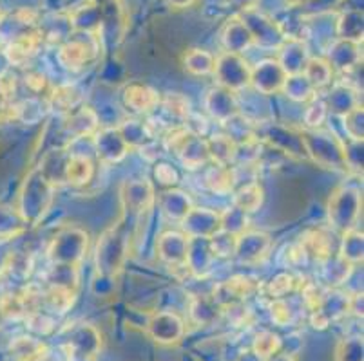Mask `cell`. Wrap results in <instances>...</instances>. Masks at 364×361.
<instances>
[{
	"label": "cell",
	"mask_w": 364,
	"mask_h": 361,
	"mask_svg": "<svg viewBox=\"0 0 364 361\" xmlns=\"http://www.w3.org/2000/svg\"><path fill=\"white\" fill-rule=\"evenodd\" d=\"M344 121V130L348 134V139L363 141V105H357L350 112L341 116Z\"/></svg>",
	"instance_id": "47"
},
{
	"label": "cell",
	"mask_w": 364,
	"mask_h": 361,
	"mask_svg": "<svg viewBox=\"0 0 364 361\" xmlns=\"http://www.w3.org/2000/svg\"><path fill=\"white\" fill-rule=\"evenodd\" d=\"M301 138H303L304 152L316 163L326 168H333V170L348 172L346 159H344V143L336 134L321 130H304L301 132Z\"/></svg>",
	"instance_id": "3"
},
{
	"label": "cell",
	"mask_w": 364,
	"mask_h": 361,
	"mask_svg": "<svg viewBox=\"0 0 364 361\" xmlns=\"http://www.w3.org/2000/svg\"><path fill=\"white\" fill-rule=\"evenodd\" d=\"M188 237L183 231L168 230L161 233L156 240V253L161 262L174 270H187Z\"/></svg>",
	"instance_id": "9"
},
{
	"label": "cell",
	"mask_w": 364,
	"mask_h": 361,
	"mask_svg": "<svg viewBox=\"0 0 364 361\" xmlns=\"http://www.w3.org/2000/svg\"><path fill=\"white\" fill-rule=\"evenodd\" d=\"M363 208V195L355 187H339L328 201V223L339 233L355 230Z\"/></svg>",
	"instance_id": "5"
},
{
	"label": "cell",
	"mask_w": 364,
	"mask_h": 361,
	"mask_svg": "<svg viewBox=\"0 0 364 361\" xmlns=\"http://www.w3.org/2000/svg\"><path fill=\"white\" fill-rule=\"evenodd\" d=\"M281 349V338L277 334L270 333V331H263L256 336L254 340V354H256L259 360H268L272 357L274 354L279 352Z\"/></svg>",
	"instance_id": "44"
},
{
	"label": "cell",
	"mask_w": 364,
	"mask_h": 361,
	"mask_svg": "<svg viewBox=\"0 0 364 361\" xmlns=\"http://www.w3.org/2000/svg\"><path fill=\"white\" fill-rule=\"evenodd\" d=\"M326 116H328V107H326V104H324L323 99L314 98L310 107L304 112V123L309 125L310 130H317V128L324 123Z\"/></svg>",
	"instance_id": "50"
},
{
	"label": "cell",
	"mask_w": 364,
	"mask_h": 361,
	"mask_svg": "<svg viewBox=\"0 0 364 361\" xmlns=\"http://www.w3.org/2000/svg\"><path fill=\"white\" fill-rule=\"evenodd\" d=\"M292 2H296V4H303V2H309V0H292Z\"/></svg>",
	"instance_id": "58"
},
{
	"label": "cell",
	"mask_w": 364,
	"mask_h": 361,
	"mask_svg": "<svg viewBox=\"0 0 364 361\" xmlns=\"http://www.w3.org/2000/svg\"><path fill=\"white\" fill-rule=\"evenodd\" d=\"M243 22L247 24V28L250 29L254 36V42L259 45H264V48H279L281 44L284 42V33L281 31L279 26L270 20L268 16L261 15V13H256V8L247 9L243 11Z\"/></svg>",
	"instance_id": "13"
},
{
	"label": "cell",
	"mask_w": 364,
	"mask_h": 361,
	"mask_svg": "<svg viewBox=\"0 0 364 361\" xmlns=\"http://www.w3.org/2000/svg\"><path fill=\"white\" fill-rule=\"evenodd\" d=\"M154 175H156L158 181L167 188H172L178 181H180V175H178L176 168H172L168 163L156 165V168H154Z\"/></svg>",
	"instance_id": "52"
},
{
	"label": "cell",
	"mask_w": 364,
	"mask_h": 361,
	"mask_svg": "<svg viewBox=\"0 0 364 361\" xmlns=\"http://www.w3.org/2000/svg\"><path fill=\"white\" fill-rule=\"evenodd\" d=\"M270 313H272V320L279 326H287V323L292 322L294 313L289 307V304L283 302V300H274L272 306H270Z\"/></svg>",
	"instance_id": "53"
},
{
	"label": "cell",
	"mask_w": 364,
	"mask_h": 361,
	"mask_svg": "<svg viewBox=\"0 0 364 361\" xmlns=\"http://www.w3.org/2000/svg\"><path fill=\"white\" fill-rule=\"evenodd\" d=\"M160 105H164L165 111L172 116V118L185 119L191 116V101H188L187 96H183L181 92H167L165 98L161 99Z\"/></svg>",
	"instance_id": "43"
},
{
	"label": "cell",
	"mask_w": 364,
	"mask_h": 361,
	"mask_svg": "<svg viewBox=\"0 0 364 361\" xmlns=\"http://www.w3.org/2000/svg\"><path fill=\"white\" fill-rule=\"evenodd\" d=\"M207 141V150L210 161L216 165H230L237 155V145L230 135L214 134Z\"/></svg>",
	"instance_id": "30"
},
{
	"label": "cell",
	"mask_w": 364,
	"mask_h": 361,
	"mask_svg": "<svg viewBox=\"0 0 364 361\" xmlns=\"http://www.w3.org/2000/svg\"><path fill=\"white\" fill-rule=\"evenodd\" d=\"M328 56V64L332 65V69H337L341 72H348L353 67H357L360 62L359 44L352 42V40L339 38V42L332 45Z\"/></svg>",
	"instance_id": "27"
},
{
	"label": "cell",
	"mask_w": 364,
	"mask_h": 361,
	"mask_svg": "<svg viewBox=\"0 0 364 361\" xmlns=\"http://www.w3.org/2000/svg\"><path fill=\"white\" fill-rule=\"evenodd\" d=\"M218 309H221V307L218 306V302L213 296H200L193 302V316L196 318L200 323H205L208 322V320L216 318Z\"/></svg>",
	"instance_id": "49"
},
{
	"label": "cell",
	"mask_w": 364,
	"mask_h": 361,
	"mask_svg": "<svg viewBox=\"0 0 364 361\" xmlns=\"http://www.w3.org/2000/svg\"><path fill=\"white\" fill-rule=\"evenodd\" d=\"M55 184L35 167L26 177L18 195V217L24 224L36 226L49 213L55 199Z\"/></svg>",
	"instance_id": "2"
},
{
	"label": "cell",
	"mask_w": 364,
	"mask_h": 361,
	"mask_svg": "<svg viewBox=\"0 0 364 361\" xmlns=\"http://www.w3.org/2000/svg\"><path fill=\"white\" fill-rule=\"evenodd\" d=\"M205 184L214 194L227 195L234 190V170L230 165H216L205 172Z\"/></svg>",
	"instance_id": "34"
},
{
	"label": "cell",
	"mask_w": 364,
	"mask_h": 361,
	"mask_svg": "<svg viewBox=\"0 0 364 361\" xmlns=\"http://www.w3.org/2000/svg\"><path fill=\"white\" fill-rule=\"evenodd\" d=\"M301 250L306 257H312L319 262H326L333 255V238L324 230H310L301 238Z\"/></svg>",
	"instance_id": "26"
},
{
	"label": "cell",
	"mask_w": 364,
	"mask_h": 361,
	"mask_svg": "<svg viewBox=\"0 0 364 361\" xmlns=\"http://www.w3.org/2000/svg\"><path fill=\"white\" fill-rule=\"evenodd\" d=\"M297 286V280L294 274L290 273H279L267 284L268 296H272L274 300H283L287 294L292 293Z\"/></svg>",
	"instance_id": "45"
},
{
	"label": "cell",
	"mask_w": 364,
	"mask_h": 361,
	"mask_svg": "<svg viewBox=\"0 0 364 361\" xmlns=\"http://www.w3.org/2000/svg\"><path fill=\"white\" fill-rule=\"evenodd\" d=\"M64 128L69 138L80 139L85 135H95V132L100 128L97 112L91 107H78L69 112L64 121Z\"/></svg>",
	"instance_id": "24"
},
{
	"label": "cell",
	"mask_w": 364,
	"mask_h": 361,
	"mask_svg": "<svg viewBox=\"0 0 364 361\" xmlns=\"http://www.w3.org/2000/svg\"><path fill=\"white\" fill-rule=\"evenodd\" d=\"M301 74L309 79V84L312 85L316 91L326 87V85L332 84L333 78V69L328 64V60L324 58H309L306 65H304L303 72Z\"/></svg>",
	"instance_id": "35"
},
{
	"label": "cell",
	"mask_w": 364,
	"mask_h": 361,
	"mask_svg": "<svg viewBox=\"0 0 364 361\" xmlns=\"http://www.w3.org/2000/svg\"><path fill=\"white\" fill-rule=\"evenodd\" d=\"M250 72H252V67L241 55L221 52L220 56H216L213 74L220 87L232 92L241 91L250 85Z\"/></svg>",
	"instance_id": "7"
},
{
	"label": "cell",
	"mask_w": 364,
	"mask_h": 361,
	"mask_svg": "<svg viewBox=\"0 0 364 361\" xmlns=\"http://www.w3.org/2000/svg\"><path fill=\"white\" fill-rule=\"evenodd\" d=\"M118 130L122 132L124 139L127 141L129 148L145 147L152 139L151 127L145 121H140V119H129V121L118 127Z\"/></svg>",
	"instance_id": "41"
},
{
	"label": "cell",
	"mask_w": 364,
	"mask_h": 361,
	"mask_svg": "<svg viewBox=\"0 0 364 361\" xmlns=\"http://www.w3.org/2000/svg\"><path fill=\"white\" fill-rule=\"evenodd\" d=\"M228 2H230L236 9H241V11L256 8V0H228Z\"/></svg>",
	"instance_id": "55"
},
{
	"label": "cell",
	"mask_w": 364,
	"mask_h": 361,
	"mask_svg": "<svg viewBox=\"0 0 364 361\" xmlns=\"http://www.w3.org/2000/svg\"><path fill=\"white\" fill-rule=\"evenodd\" d=\"M248 215L245 211L237 210L236 206H230L227 211L221 213V230L230 231V233L241 235L247 231Z\"/></svg>",
	"instance_id": "46"
},
{
	"label": "cell",
	"mask_w": 364,
	"mask_h": 361,
	"mask_svg": "<svg viewBox=\"0 0 364 361\" xmlns=\"http://www.w3.org/2000/svg\"><path fill=\"white\" fill-rule=\"evenodd\" d=\"M24 79H26V87H28L31 92H35V94L48 96L49 91H51L48 78H46V74H42V72L31 71L26 74Z\"/></svg>",
	"instance_id": "51"
},
{
	"label": "cell",
	"mask_w": 364,
	"mask_h": 361,
	"mask_svg": "<svg viewBox=\"0 0 364 361\" xmlns=\"http://www.w3.org/2000/svg\"><path fill=\"white\" fill-rule=\"evenodd\" d=\"M205 111L210 118L216 119L218 123H228L240 114V104H237L236 92L228 91L225 87H214L205 96Z\"/></svg>",
	"instance_id": "16"
},
{
	"label": "cell",
	"mask_w": 364,
	"mask_h": 361,
	"mask_svg": "<svg viewBox=\"0 0 364 361\" xmlns=\"http://www.w3.org/2000/svg\"><path fill=\"white\" fill-rule=\"evenodd\" d=\"M326 107H328L330 112L333 114L344 116L346 112H350L352 109H355L359 104V96H357V91L350 84H341L333 85V89L330 91L328 101H324Z\"/></svg>",
	"instance_id": "29"
},
{
	"label": "cell",
	"mask_w": 364,
	"mask_h": 361,
	"mask_svg": "<svg viewBox=\"0 0 364 361\" xmlns=\"http://www.w3.org/2000/svg\"><path fill=\"white\" fill-rule=\"evenodd\" d=\"M284 94L289 96L294 101H299V104H306V101H312L316 98L317 91L309 84V79L304 78L303 74H290L287 76V82L283 85Z\"/></svg>",
	"instance_id": "40"
},
{
	"label": "cell",
	"mask_w": 364,
	"mask_h": 361,
	"mask_svg": "<svg viewBox=\"0 0 364 361\" xmlns=\"http://www.w3.org/2000/svg\"><path fill=\"white\" fill-rule=\"evenodd\" d=\"M122 101L134 114L147 116L160 107L161 96L151 85L141 84V82H131L122 91Z\"/></svg>",
	"instance_id": "14"
},
{
	"label": "cell",
	"mask_w": 364,
	"mask_h": 361,
	"mask_svg": "<svg viewBox=\"0 0 364 361\" xmlns=\"http://www.w3.org/2000/svg\"><path fill=\"white\" fill-rule=\"evenodd\" d=\"M264 201V191L259 183H248L237 188L232 195V206L237 210L245 211V213H254L261 208Z\"/></svg>",
	"instance_id": "33"
},
{
	"label": "cell",
	"mask_w": 364,
	"mask_h": 361,
	"mask_svg": "<svg viewBox=\"0 0 364 361\" xmlns=\"http://www.w3.org/2000/svg\"><path fill=\"white\" fill-rule=\"evenodd\" d=\"M158 204L161 208V213L168 218V221H176L181 223L187 213L194 208L193 199L188 197L185 191L174 190V188H168L164 194H160L158 197Z\"/></svg>",
	"instance_id": "25"
},
{
	"label": "cell",
	"mask_w": 364,
	"mask_h": 361,
	"mask_svg": "<svg viewBox=\"0 0 364 361\" xmlns=\"http://www.w3.org/2000/svg\"><path fill=\"white\" fill-rule=\"evenodd\" d=\"M237 237L240 235L230 233V231L220 230L208 238L210 248H213V253L216 258H230L236 255V246H237Z\"/></svg>",
	"instance_id": "42"
},
{
	"label": "cell",
	"mask_w": 364,
	"mask_h": 361,
	"mask_svg": "<svg viewBox=\"0 0 364 361\" xmlns=\"http://www.w3.org/2000/svg\"><path fill=\"white\" fill-rule=\"evenodd\" d=\"M180 224L183 226V233L187 237L210 238L216 231L221 230V213L208 208L194 206Z\"/></svg>",
	"instance_id": "17"
},
{
	"label": "cell",
	"mask_w": 364,
	"mask_h": 361,
	"mask_svg": "<svg viewBox=\"0 0 364 361\" xmlns=\"http://www.w3.org/2000/svg\"><path fill=\"white\" fill-rule=\"evenodd\" d=\"M92 175H95V163L91 157L84 154H69L64 172L65 184L76 188L85 187L87 183H91Z\"/></svg>",
	"instance_id": "28"
},
{
	"label": "cell",
	"mask_w": 364,
	"mask_h": 361,
	"mask_svg": "<svg viewBox=\"0 0 364 361\" xmlns=\"http://www.w3.org/2000/svg\"><path fill=\"white\" fill-rule=\"evenodd\" d=\"M98 51L100 48L97 42V33H78L60 45L58 62L68 71H82L97 58Z\"/></svg>",
	"instance_id": "6"
},
{
	"label": "cell",
	"mask_w": 364,
	"mask_h": 361,
	"mask_svg": "<svg viewBox=\"0 0 364 361\" xmlns=\"http://www.w3.org/2000/svg\"><path fill=\"white\" fill-rule=\"evenodd\" d=\"M264 361H296L292 356H289V354H274L272 357H268V360Z\"/></svg>",
	"instance_id": "57"
},
{
	"label": "cell",
	"mask_w": 364,
	"mask_h": 361,
	"mask_svg": "<svg viewBox=\"0 0 364 361\" xmlns=\"http://www.w3.org/2000/svg\"><path fill=\"white\" fill-rule=\"evenodd\" d=\"M256 289L257 286L254 284L252 278L245 277V274H236V277L228 278L227 282H223L221 286H218L213 298L218 302V306L223 307L228 304L243 302Z\"/></svg>",
	"instance_id": "21"
},
{
	"label": "cell",
	"mask_w": 364,
	"mask_h": 361,
	"mask_svg": "<svg viewBox=\"0 0 364 361\" xmlns=\"http://www.w3.org/2000/svg\"><path fill=\"white\" fill-rule=\"evenodd\" d=\"M16 85H18V82H16V76L13 72L4 71L0 74V94L6 101H11L13 96L16 94Z\"/></svg>",
	"instance_id": "54"
},
{
	"label": "cell",
	"mask_w": 364,
	"mask_h": 361,
	"mask_svg": "<svg viewBox=\"0 0 364 361\" xmlns=\"http://www.w3.org/2000/svg\"><path fill=\"white\" fill-rule=\"evenodd\" d=\"M89 248V235L82 228L65 226L53 237L48 248V258L51 264L80 267Z\"/></svg>",
	"instance_id": "4"
},
{
	"label": "cell",
	"mask_w": 364,
	"mask_h": 361,
	"mask_svg": "<svg viewBox=\"0 0 364 361\" xmlns=\"http://www.w3.org/2000/svg\"><path fill=\"white\" fill-rule=\"evenodd\" d=\"M221 44H223L225 52H236V55H243L245 51L252 48L254 36L247 24L243 22L241 16H234L225 24L223 31H221Z\"/></svg>",
	"instance_id": "20"
},
{
	"label": "cell",
	"mask_w": 364,
	"mask_h": 361,
	"mask_svg": "<svg viewBox=\"0 0 364 361\" xmlns=\"http://www.w3.org/2000/svg\"><path fill=\"white\" fill-rule=\"evenodd\" d=\"M183 361H198V360H194V357L193 356H187V357H185V360Z\"/></svg>",
	"instance_id": "59"
},
{
	"label": "cell",
	"mask_w": 364,
	"mask_h": 361,
	"mask_svg": "<svg viewBox=\"0 0 364 361\" xmlns=\"http://www.w3.org/2000/svg\"><path fill=\"white\" fill-rule=\"evenodd\" d=\"M281 55L279 58H276L279 62V65L283 67V71L287 74H301L309 62V49L304 45L303 40L299 38H284L283 44L279 45Z\"/></svg>",
	"instance_id": "23"
},
{
	"label": "cell",
	"mask_w": 364,
	"mask_h": 361,
	"mask_svg": "<svg viewBox=\"0 0 364 361\" xmlns=\"http://www.w3.org/2000/svg\"><path fill=\"white\" fill-rule=\"evenodd\" d=\"M287 72L279 65L276 58H268L259 62L250 72V85L256 87L261 94H277L283 91V85L287 82Z\"/></svg>",
	"instance_id": "15"
},
{
	"label": "cell",
	"mask_w": 364,
	"mask_h": 361,
	"mask_svg": "<svg viewBox=\"0 0 364 361\" xmlns=\"http://www.w3.org/2000/svg\"><path fill=\"white\" fill-rule=\"evenodd\" d=\"M147 333L154 342L171 345V343L181 342L185 334V323L176 313L171 311H160L154 313L147 322Z\"/></svg>",
	"instance_id": "11"
},
{
	"label": "cell",
	"mask_w": 364,
	"mask_h": 361,
	"mask_svg": "<svg viewBox=\"0 0 364 361\" xmlns=\"http://www.w3.org/2000/svg\"><path fill=\"white\" fill-rule=\"evenodd\" d=\"M337 35L341 40H352V42L360 44V40H363V11H359V9L344 11L337 22Z\"/></svg>",
	"instance_id": "38"
},
{
	"label": "cell",
	"mask_w": 364,
	"mask_h": 361,
	"mask_svg": "<svg viewBox=\"0 0 364 361\" xmlns=\"http://www.w3.org/2000/svg\"><path fill=\"white\" fill-rule=\"evenodd\" d=\"M100 350V333L92 326L76 327L68 338L65 352L69 360H91Z\"/></svg>",
	"instance_id": "18"
},
{
	"label": "cell",
	"mask_w": 364,
	"mask_h": 361,
	"mask_svg": "<svg viewBox=\"0 0 364 361\" xmlns=\"http://www.w3.org/2000/svg\"><path fill=\"white\" fill-rule=\"evenodd\" d=\"M168 4L174 6V8H187V6H191L194 2V0H167Z\"/></svg>",
	"instance_id": "56"
},
{
	"label": "cell",
	"mask_w": 364,
	"mask_h": 361,
	"mask_svg": "<svg viewBox=\"0 0 364 361\" xmlns=\"http://www.w3.org/2000/svg\"><path fill=\"white\" fill-rule=\"evenodd\" d=\"M214 260H216V257H214L208 238L188 237L187 271H191L194 277L203 278L210 273Z\"/></svg>",
	"instance_id": "22"
},
{
	"label": "cell",
	"mask_w": 364,
	"mask_h": 361,
	"mask_svg": "<svg viewBox=\"0 0 364 361\" xmlns=\"http://www.w3.org/2000/svg\"><path fill=\"white\" fill-rule=\"evenodd\" d=\"M272 248V238L263 231H243L237 237L236 255L240 262L245 266H256L268 257V251Z\"/></svg>",
	"instance_id": "12"
},
{
	"label": "cell",
	"mask_w": 364,
	"mask_h": 361,
	"mask_svg": "<svg viewBox=\"0 0 364 361\" xmlns=\"http://www.w3.org/2000/svg\"><path fill=\"white\" fill-rule=\"evenodd\" d=\"M363 250H364V240H363V231L350 230L344 231L343 238H341L339 246V257L343 258L344 262L357 264L363 262Z\"/></svg>",
	"instance_id": "39"
},
{
	"label": "cell",
	"mask_w": 364,
	"mask_h": 361,
	"mask_svg": "<svg viewBox=\"0 0 364 361\" xmlns=\"http://www.w3.org/2000/svg\"><path fill=\"white\" fill-rule=\"evenodd\" d=\"M44 44V35L36 31H28L13 38L4 48V55L8 62L16 67H24L31 62L33 56L38 52V49Z\"/></svg>",
	"instance_id": "19"
},
{
	"label": "cell",
	"mask_w": 364,
	"mask_h": 361,
	"mask_svg": "<svg viewBox=\"0 0 364 361\" xmlns=\"http://www.w3.org/2000/svg\"><path fill=\"white\" fill-rule=\"evenodd\" d=\"M214 64H216V56L205 49H191L183 58L185 71L193 76L213 74Z\"/></svg>",
	"instance_id": "37"
},
{
	"label": "cell",
	"mask_w": 364,
	"mask_h": 361,
	"mask_svg": "<svg viewBox=\"0 0 364 361\" xmlns=\"http://www.w3.org/2000/svg\"><path fill=\"white\" fill-rule=\"evenodd\" d=\"M76 298V289L60 286H48L42 289V307L51 313L64 314L73 307Z\"/></svg>",
	"instance_id": "32"
},
{
	"label": "cell",
	"mask_w": 364,
	"mask_h": 361,
	"mask_svg": "<svg viewBox=\"0 0 364 361\" xmlns=\"http://www.w3.org/2000/svg\"><path fill=\"white\" fill-rule=\"evenodd\" d=\"M178 157H180L181 163L187 168H191V170L205 167V165L210 161L207 150V141L201 139V135H198L196 132H194V134L188 138L187 143L181 147V150L178 152Z\"/></svg>",
	"instance_id": "31"
},
{
	"label": "cell",
	"mask_w": 364,
	"mask_h": 361,
	"mask_svg": "<svg viewBox=\"0 0 364 361\" xmlns=\"http://www.w3.org/2000/svg\"><path fill=\"white\" fill-rule=\"evenodd\" d=\"M122 210L125 215L140 218L145 211L151 210L156 203V194H154V184L147 179H132L125 181L120 191Z\"/></svg>",
	"instance_id": "8"
},
{
	"label": "cell",
	"mask_w": 364,
	"mask_h": 361,
	"mask_svg": "<svg viewBox=\"0 0 364 361\" xmlns=\"http://www.w3.org/2000/svg\"><path fill=\"white\" fill-rule=\"evenodd\" d=\"M95 139V152L100 163L114 165L120 163L122 159L131 150L122 132L117 128H98L92 135Z\"/></svg>",
	"instance_id": "10"
},
{
	"label": "cell",
	"mask_w": 364,
	"mask_h": 361,
	"mask_svg": "<svg viewBox=\"0 0 364 361\" xmlns=\"http://www.w3.org/2000/svg\"><path fill=\"white\" fill-rule=\"evenodd\" d=\"M138 218L122 213L117 223L111 224L100 235L95 250V267L97 274L102 278H114L125 267L129 255H131L132 240L136 235Z\"/></svg>",
	"instance_id": "1"
},
{
	"label": "cell",
	"mask_w": 364,
	"mask_h": 361,
	"mask_svg": "<svg viewBox=\"0 0 364 361\" xmlns=\"http://www.w3.org/2000/svg\"><path fill=\"white\" fill-rule=\"evenodd\" d=\"M80 92L78 89L71 87V85H60V87H51L48 94V104L51 105L55 111H60L69 114L75 109L80 107Z\"/></svg>",
	"instance_id": "36"
},
{
	"label": "cell",
	"mask_w": 364,
	"mask_h": 361,
	"mask_svg": "<svg viewBox=\"0 0 364 361\" xmlns=\"http://www.w3.org/2000/svg\"><path fill=\"white\" fill-rule=\"evenodd\" d=\"M337 361H363V340L348 338L339 343L336 350Z\"/></svg>",
	"instance_id": "48"
}]
</instances>
